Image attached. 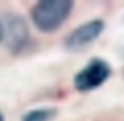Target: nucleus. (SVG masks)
Segmentation results:
<instances>
[{"label": "nucleus", "instance_id": "nucleus-1", "mask_svg": "<svg viewBox=\"0 0 124 121\" xmlns=\"http://www.w3.org/2000/svg\"><path fill=\"white\" fill-rule=\"evenodd\" d=\"M74 5L72 0H41L30 10V17L39 31L52 34L68 20Z\"/></svg>", "mask_w": 124, "mask_h": 121}, {"label": "nucleus", "instance_id": "nucleus-2", "mask_svg": "<svg viewBox=\"0 0 124 121\" xmlns=\"http://www.w3.org/2000/svg\"><path fill=\"white\" fill-rule=\"evenodd\" d=\"M112 68L102 58H92L74 76V87L78 92H90L100 87L111 77Z\"/></svg>", "mask_w": 124, "mask_h": 121}, {"label": "nucleus", "instance_id": "nucleus-3", "mask_svg": "<svg viewBox=\"0 0 124 121\" xmlns=\"http://www.w3.org/2000/svg\"><path fill=\"white\" fill-rule=\"evenodd\" d=\"M4 25V41L11 54L23 53L30 44V30L25 19L19 14L6 17Z\"/></svg>", "mask_w": 124, "mask_h": 121}, {"label": "nucleus", "instance_id": "nucleus-4", "mask_svg": "<svg viewBox=\"0 0 124 121\" xmlns=\"http://www.w3.org/2000/svg\"><path fill=\"white\" fill-rule=\"evenodd\" d=\"M105 29V23L102 19L95 18L85 23H82L69 33L64 40V47L69 52H80L85 47L90 46L96 41Z\"/></svg>", "mask_w": 124, "mask_h": 121}, {"label": "nucleus", "instance_id": "nucleus-5", "mask_svg": "<svg viewBox=\"0 0 124 121\" xmlns=\"http://www.w3.org/2000/svg\"><path fill=\"white\" fill-rule=\"evenodd\" d=\"M58 114V109L54 107H41L27 110L21 121H52Z\"/></svg>", "mask_w": 124, "mask_h": 121}, {"label": "nucleus", "instance_id": "nucleus-6", "mask_svg": "<svg viewBox=\"0 0 124 121\" xmlns=\"http://www.w3.org/2000/svg\"><path fill=\"white\" fill-rule=\"evenodd\" d=\"M4 40V25L0 23V42Z\"/></svg>", "mask_w": 124, "mask_h": 121}, {"label": "nucleus", "instance_id": "nucleus-7", "mask_svg": "<svg viewBox=\"0 0 124 121\" xmlns=\"http://www.w3.org/2000/svg\"><path fill=\"white\" fill-rule=\"evenodd\" d=\"M0 121H5L4 120V115H2V113L0 112Z\"/></svg>", "mask_w": 124, "mask_h": 121}, {"label": "nucleus", "instance_id": "nucleus-8", "mask_svg": "<svg viewBox=\"0 0 124 121\" xmlns=\"http://www.w3.org/2000/svg\"><path fill=\"white\" fill-rule=\"evenodd\" d=\"M123 76H124V70H123Z\"/></svg>", "mask_w": 124, "mask_h": 121}]
</instances>
